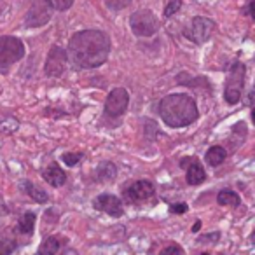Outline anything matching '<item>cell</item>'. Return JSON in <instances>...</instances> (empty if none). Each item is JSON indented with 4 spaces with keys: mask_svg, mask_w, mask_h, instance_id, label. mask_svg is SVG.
Masks as SVG:
<instances>
[{
    "mask_svg": "<svg viewBox=\"0 0 255 255\" xmlns=\"http://www.w3.org/2000/svg\"><path fill=\"white\" fill-rule=\"evenodd\" d=\"M245 65L241 61H234L229 70L226 81V89H224V100L229 105H236L241 98V93L245 88Z\"/></svg>",
    "mask_w": 255,
    "mask_h": 255,
    "instance_id": "3",
    "label": "cell"
},
{
    "mask_svg": "<svg viewBox=\"0 0 255 255\" xmlns=\"http://www.w3.org/2000/svg\"><path fill=\"white\" fill-rule=\"evenodd\" d=\"M152 196H154V185H152V182H149V180H138L129 189L124 191V198L129 203L145 201V199L152 198Z\"/></svg>",
    "mask_w": 255,
    "mask_h": 255,
    "instance_id": "11",
    "label": "cell"
},
{
    "mask_svg": "<svg viewBox=\"0 0 255 255\" xmlns=\"http://www.w3.org/2000/svg\"><path fill=\"white\" fill-rule=\"evenodd\" d=\"M42 177H44V180L49 185H53V187H61V185L67 182V175H65V171L61 170L56 163L49 164V166L42 171Z\"/></svg>",
    "mask_w": 255,
    "mask_h": 255,
    "instance_id": "12",
    "label": "cell"
},
{
    "mask_svg": "<svg viewBox=\"0 0 255 255\" xmlns=\"http://www.w3.org/2000/svg\"><path fill=\"white\" fill-rule=\"evenodd\" d=\"M199 229H201V222H199V220H198V222H196L194 226H192V231H194V233H198Z\"/></svg>",
    "mask_w": 255,
    "mask_h": 255,
    "instance_id": "30",
    "label": "cell"
},
{
    "mask_svg": "<svg viewBox=\"0 0 255 255\" xmlns=\"http://www.w3.org/2000/svg\"><path fill=\"white\" fill-rule=\"evenodd\" d=\"M213 30H215V21H212L210 18H205V16H198L191 21V25L184 30V35L187 37L189 40L196 44H203L212 37Z\"/></svg>",
    "mask_w": 255,
    "mask_h": 255,
    "instance_id": "7",
    "label": "cell"
},
{
    "mask_svg": "<svg viewBox=\"0 0 255 255\" xmlns=\"http://www.w3.org/2000/svg\"><path fill=\"white\" fill-rule=\"evenodd\" d=\"M189 210V206L185 203H175V205L170 206V212L171 213H185Z\"/></svg>",
    "mask_w": 255,
    "mask_h": 255,
    "instance_id": "27",
    "label": "cell"
},
{
    "mask_svg": "<svg viewBox=\"0 0 255 255\" xmlns=\"http://www.w3.org/2000/svg\"><path fill=\"white\" fill-rule=\"evenodd\" d=\"M129 26L136 37H152L159 30V21L150 9H140L129 16Z\"/></svg>",
    "mask_w": 255,
    "mask_h": 255,
    "instance_id": "4",
    "label": "cell"
},
{
    "mask_svg": "<svg viewBox=\"0 0 255 255\" xmlns=\"http://www.w3.org/2000/svg\"><path fill=\"white\" fill-rule=\"evenodd\" d=\"M159 255H184V250L178 245H168L161 250Z\"/></svg>",
    "mask_w": 255,
    "mask_h": 255,
    "instance_id": "25",
    "label": "cell"
},
{
    "mask_svg": "<svg viewBox=\"0 0 255 255\" xmlns=\"http://www.w3.org/2000/svg\"><path fill=\"white\" fill-rule=\"evenodd\" d=\"M129 95L124 88H116L109 93L105 102V114L110 117H119L128 110Z\"/></svg>",
    "mask_w": 255,
    "mask_h": 255,
    "instance_id": "9",
    "label": "cell"
},
{
    "mask_svg": "<svg viewBox=\"0 0 255 255\" xmlns=\"http://www.w3.org/2000/svg\"><path fill=\"white\" fill-rule=\"evenodd\" d=\"M226 156H227V152H226V149H224V147L213 145V147H210V149H208L205 159H206V163H208L210 166H219V164H222L224 161H226Z\"/></svg>",
    "mask_w": 255,
    "mask_h": 255,
    "instance_id": "16",
    "label": "cell"
},
{
    "mask_svg": "<svg viewBox=\"0 0 255 255\" xmlns=\"http://www.w3.org/2000/svg\"><path fill=\"white\" fill-rule=\"evenodd\" d=\"M81 159H82V152H68L61 156V161H63L67 166H75Z\"/></svg>",
    "mask_w": 255,
    "mask_h": 255,
    "instance_id": "21",
    "label": "cell"
},
{
    "mask_svg": "<svg viewBox=\"0 0 255 255\" xmlns=\"http://www.w3.org/2000/svg\"><path fill=\"white\" fill-rule=\"evenodd\" d=\"M185 180L189 185H199L206 180L205 168L199 164V161H192L191 166H187V175H185Z\"/></svg>",
    "mask_w": 255,
    "mask_h": 255,
    "instance_id": "13",
    "label": "cell"
},
{
    "mask_svg": "<svg viewBox=\"0 0 255 255\" xmlns=\"http://www.w3.org/2000/svg\"><path fill=\"white\" fill-rule=\"evenodd\" d=\"M252 243L255 245V231H254V234H252Z\"/></svg>",
    "mask_w": 255,
    "mask_h": 255,
    "instance_id": "32",
    "label": "cell"
},
{
    "mask_svg": "<svg viewBox=\"0 0 255 255\" xmlns=\"http://www.w3.org/2000/svg\"><path fill=\"white\" fill-rule=\"evenodd\" d=\"M110 37L102 30H81L68 42V61L77 70L96 68L107 61L110 54Z\"/></svg>",
    "mask_w": 255,
    "mask_h": 255,
    "instance_id": "1",
    "label": "cell"
},
{
    "mask_svg": "<svg viewBox=\"0 0 255 255\" xmlns=\"http://www.w3.org/2000/svg\"><path fill=\"white\" fill-rule=\"evenodd\" d=\"M182 5V0H171L170 4L166 5V9H164V16L166 18H170V16H173L175 12H178V9H180Z\"/></svg>",
    "mask_w": 255,
    "mask_h": 255,
    "instance_id": "23",
    "label": "cell"
},
{
    "mask_svg": "<svg viewBox=\"0 0 255 255\" xmlns=\"http://www.w3.org/2000/svg\"><path fill=\"white\" fill-rule=\"evenodd\" d=\"M61 255H79V254H77V252L74 250V248H67V250H65V252H63V254H61Z\"/></svg>",
    "mask_w": 255,
    "mask_h": 255,
    "instance_id": "29",
    "label": "cell"
},
{
    "mask_svg": "<svg viewBox=\"0 0 255 255\" xmlns=\"http://www.w3.org/2000/svg\"><path fill=\"white\" fill-rule=\"evenodd\" d=\"M93 206L100 212H105L110 217H121L124 213L123 203L117 196L114 194H100L98 198L93 201Z\"/></svg>",
    "mask_w": 255,
    "mask_h": 255,
    "instance_id": "10",
    "label": "cell"
},
{
    "mask_svg": "<svg viewBox=\"0 0 255 255\" xmlns=\"http://www.w3.org/2000/svg\"><path fill=\"white\" fill-rule=\"evenodd\" d=\"M219 240H220V233H210V234H205V236H199L198 243L208 245V243H217Z\"/></svg>",
    "mask_w": 255,
    "mask_h": 255,
    "instance_id": "24",
    "label": "cell"
},
{
    "mask_svg": "<svg viewBox=\"0 0 255 255\" xmlns=\"http://www.w3.org/2000/svg\"><path fill=\"white\" fill-rule=\"evenodd\" d=\"M201 255H210V254H201Z\"/></svg>",
    "mask_w": 255,
    "mask_h": 255,
    "instance_id": "33",
    "label": "cell"
},
{
    "mask_svg": "<svg viewBox=\"0 0 255 255\" xmlns=\"http://www.w3.org/2000/svg\"><path fill=\"white\" fill-rule=\"evenodd\" d=\"M68 63V53L60 46H53L47 54L46 65H44V72L47 77H60L63 75L65 68Z\"/></svg>",
    "mask_w": 255,
    "mask_h": 255,
    "instance_id": "8",
    "label": "cell"
},
{
    "mask_svg": "<svg viewBox=\"0 0 255 255\" xmlns=\"http://www.w3.org/2000/svg\"><path fill=\"white\" fill-rule=\"evenodd\" d=\"M198 105L189 95L173 93L159 102V116L170 128H185L198 119Z\"/></svg>",
    "mask_w": 255,
    "mask_h": 255,
    "instance_id": "2",
    "label": "cell"
},
{
    "mask_svg": "<svg viewBox=\"0 0 255 255\" xmlns=\"http://www.w3.org/2000/svg\"><path fill=\"white\" fill-rule=\"evenodd\" d=\"M54 5L51 0H30L28 11L25 14V25L28 28H39L44 26L53 18Z\"/></svg>",
    "mask_w": 255,
    "mask_h": 255,
    "instance_id": "5",
    "label": "cell"
},
{
    "mask_svg": "<svg viewBox=\"0 0 255 255\" xmlns=\"http://www.w3.org/2000/svg\"><path fill=\"white\" fill-rule=\"evenodd\" d=\"M51 2H53L54 9H58V11H67L74 4V0H51Z\"/></svg>",
    "mask_w": 255,
    "mask_h": 255,
    "instance_id": "26",
    "label": "cell"
},
{
    "mask_svg": "<svg viewBox=\"0 0 255 255\" xmlns=\"http://www.w3.org/2000/svg\"><path fill=\"white\" fill-rule=\"evenodd\" d=\"M35 213L33 212H25L18 220V231L21 234H32L33 233V227H35Z\"/></svg>",
    "mask_w": 255,
    "mask_h": 255,
    "instance_id": "17",
    "label": "cell"
},
{
    "mask_svg": "<svg viewBox=\"0 0 255 255\" xmlns=\"http://www.w3.org/2000/svg\"><path fill=\"white\" fill-rule=\"evenodd\" d=\"M248 12H250V16L255 19V0H250V4H248Z\"/></svg>",
    "mask_w": 255,
    "mask_h": 255,
    "instance_id": "28",
    "label": "cell"
},
{
    "mask_svg": "<svg viewBox=\"0 0 255 255\" xmlns=\"http://www.w3.org/2000/svg\"><path fill=\"white\" fill-rule=\"evenodd\" d=\"M129 2H131V0H105V5L110 11L116 12V11H123L124 7H128Z\"/></svg>",
    "mask_w": 255,
    "mask_h": 255,
    "instance_id": "20",
    "label": "cell"
},
{
    "mask_svg": "<svg viewBox=\"0 0 255 255\" xmlns=\"http://www.w3.org/2000/svg\"><path fill=\"white\" fill-rule=\"evenodd\" d=\"M252 121H254V124H255V107H254V110H252Z\"/></svg>",
    "mask_w": 255,
    "mask_h": 255,
    "instance_id": "31",
    "label": "cell"
},
{
    "mask_svg": "<svg viewBox=\"0 0 255 255\" xmlns=\"http://www.w3.org/2000/svg\"><path fill=\"white\" fill-rule=\"evenodd\" d=\"M16 250V243L14 241H0V255H11Z\"/></svg>",
    "mask_w": 255,
    "mask_h": 255,
    "instance_id": "22",
    "label": "cell"
},
{
    "mask_svg": "<svg viewBox=\"0 0 255 255\" xmlns=\"http://www.w3.org/2000/svg\"><path fill=\"white\" fill-rule=\"evenodd\" d=\"M217 203H219L220 206H240L241 199H240V194H236L234 191L224 189V191H220L219 196H217Z\"/></svg>",
    "mask_w": 255,
    "mask_h": 255,
    "instance_id": "18",
    "label": "cell"
},
{
    "mask_svg": "<svg viewBox=\"0 0 255 255\" xmlns=\"http://www.w3.org/2000/svg\"><path fill=\"white\" fill-rule=\"evenodd\" d=\"M60 240L54 236L47 238V240L42 241V245L39 247V250H37V255H56L58 250H60Z\"/></svg>",
    "mask_w": 255,
    "mask_h": 255,
    "instance_id": "19",
    "label": "cell"
},
{
    "mask_svg": "<svg viewBox=\"0 0 255 255\" xmlns=\"http://www.w3.org/2000/svg\"><path fill=\"white\" fill-rule=\"evenodd\" d=\"M25 56V44L16 37H0V68H5Z\"/></svg>",
    "mask_w": 255,
    "mask_h": 255,
    "instance_id": "6",
    "label": "cell"
},
{
    "mask_svg": "<svg viewBox=\"0 0 255 255\" xmlns=\"http://www.w3.org/2000/svg\"><path fill=\"white\" fill-rule=\"evenodd\" d=\"M96 177H98L100 182H110L117 177V168L114 163L110 161H103L96 166Z\"/></svg>",
    "mask_w": 255,
    "mask_h": 255,
    "instance_id": "14",
    "label": "cell"
},
{
    "mask_svg": "<svg viewBox=\"0 0 255 255\" xmlns=\"http://www.w3.org/2000/svg\"><path fill=\"white\" fill-rule=\"evenodd\" d=\"M21 189L33 199V201H37V203H47V199H49L47 192H44L42 189H39L37 185H33L32 182H28V180L21 182Z\"/></svg>",
    "mask_w": 255,
    "mask_h": 255,
    "instance_id": "15",
    "label": "cell"
}]
</instances>
